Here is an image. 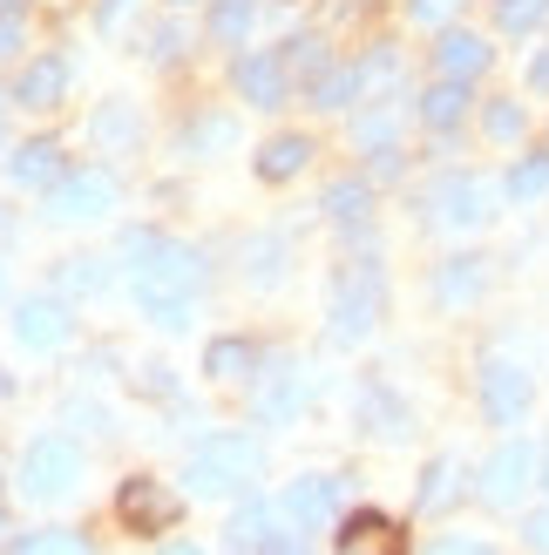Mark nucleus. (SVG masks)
<instances>
[{
  "mask_svg": "<svg viewBox=\"0 0 549 555\" xmlns=\"http://www.w3.org/2000/svg\"><path fill=\"white\" fill-rule=\"evenodd\" d=\"M414 108H421V122H427V129H442V135H448V129H461V116H469V81L442 75Z\"/></svg>",
  "mask_w": 549,
  "mask_h": 555,
  "instance_id": "nucleus-23",
  "label": "nucleus"
},
{
  "mask_svg": "<svg viewBox=\"0 0 549 555\" xmlns=\"http://www.w3.org/2000/svg\"><path fill=\"white\" fill-rule=\"evenodd\" d=\"M265 475V448L252 434H204L183 461V481L197 502H225V494H252V481Z\"/></svg>",
  "mask_w": 549,
  "mask_h": 555,
  "instance_id": "nucleus-2",
  "label": "nucleus"
},
{
  "mask_svg": "<svg viewBox=\"0 0 549 555\" xmlns=\"http://www.w3.org/2000/svg\"><path fill=\"white\" fill-rule=\"evenodd\" d=\"M306 95H312V108H353V102H360V68H353V62H333Z\"/></svg>",
  "mask_w": 549,
  "mask_h": 555,
  "instance_id": "nucleus-28",
  "label": "nucleus"
},
{
  "mask_svg": "<svg viewBox=\"0 0 549 555\" xmlns=\"http://www.w3.org/2000/svg\"><path fill=\"white\" fill-rule=\"evenodd\" d=\"M523 542H529L536 555H549V508H536V515L523 521Z\"/></svg>",
  "mask_w": 549,
  "mask_h": 555,
  "instance_id": "nucleus-45",
  "label": "nucleus"
},
{
  "mask_svg": "<svg viewBox=\"0 0 549 555\" xmlns=\"http://www.w3.org/2000/svg\"><path fill=\"white\" fill-rule=\"evenodd\" d=\"M116 197H123V183L108 177V170H68L62 183L48 190V224H102L108 210H116Z\"/></svg>",
  "mask_w": 549,
  "mask_h": 555,
  "instance_id": "nucleus-7",
  "label": "nucleus"
},
{
  "mask_svg": "<svg viewBox=\"0 0 549 555\" xmlns=\"http://www.w3.org/2000/svg\"><path fill=\"white\" fill-rule=\"evenodd\" d=\"M170 8H197V0H170Z\"/></svg>",
  "mask_w": 549,
  "mask_h": 555,
  "instance_id": "nucleus-51",
  "label": "nucleus"
},
{
  "mask_svg": "<svg viewBox=\"0 0 549 555\" xmlns=\"http://www.w3.org/2000/svg\"><path fill=\"white\" fill-rule=\"evenodd\" d=\"M455 494H461V454H434L421 488H414V515H442Z\"/></svg>",
  "mask_w": 549,
  "mask_h": 555,
  "instance_id": "nucleus-21",
  "label": "nucleus"
},
{
  "mask_svg": "<svg viewBox=\"0 0 549 555\" xmlns=\"http://www.w3.org/2000/svg\"><path fill=\"white\" fill-rule=\"evenodd\" d=\"M542 488H549V448H542Z\"/></svg>",
  "mask_w": 549,
  "mask_h": 555,
  "instance_id": "nucleus-49",
  "label": "nucleus"
},
{
  "mask_svg": "<svg viewBox=\"0 0 549 555\" xmlns=\"http://www.w3.org/2000/svg\"><path fill=\"white\" fill-rule=\"evenodd\" d=\"M306 406V366H271V373H258V421H271V427H285L292 413Z\"/></svg>",
  "mask_w": 549,
  "mask_h": 555,
  "instance_id": "nucleus-16",
  "label": "nucleus"
},
{
  "mask_svg": "<svg viewBox=\"0 0 549 555\" xmlns=\"http://www.w3.org/2000/svg\"><path fill=\"white\" fill-rule=\"evenodd\" d=\"M21 48H27V27H21V14H0V62H14Z\"/></svg>",
  "mask_w": 549,
  "mask_h": 555,
  "instance_id": "nucleus-43",
  "label": "nucleus"
},
{
  "mask_svg": "<svg viewBox=\"0 0 549 555\" xmlns=\"http://www.w3.org/2000/svg\"><path fill=\"white\" fill-rule=\"evenodd\" d=\"M461 14V0H407V21L414 27H448Z\"/></svg>",
  "mask_w": 549,
  "mask_h": 555,
  "instance_id": "nucleus-39",
  "label": "nucleus"
},
{
  "mask_svg": "<svg viewBox=\"0 0 549 555\" xmlns=\"http://www.w3.org/2000/svg\"><path fill=\"white\" fill-rule=\"evenodd\" d=\"M529 89H536V95H549V48H542L536 62H529Z\"/></svg>",
  "mask_w": 549,
  "mask_h": 555,
  "instance_id": "nucleus-46",
  "label": "nucleus"
},
{
  "mask_svg": "<svg viewBox=\"0 0 549 555\" xmlns=\"http://www.w3.org/2000/svg\"><path fill=\"white\" fill-rule=\"evenodd\" d=\"M482 129H488V143H523V129H529V116H523V102H488V116H482Z\"/></svg>",
  "mask_w": 549,
  "mask_h": 555,
  "instance_id": "nucleus-36",
  "label": "nucleus"
},
{
  "mask_svg": "<svg viewBox=\"0 0 549 555\" xmlns=\"http://www.w3.org/2000/svg\"><path fill=\"white\" fill-rule=\"evenodd\" d=\"M81 488V448L68 434H41L27 440L21 454V494L27 502H68V494Z\"/></svg>",
  "mask_w": 549,
  "mask_h": 555,
  "instance_id": "nucleus-4",
  "label": "nucleus"
},
{
  "mask_svg": "<svg viewBox=\"0 0 549 555\" xmlns=\"http://www.w3.org/2000/svg\"><path fill=\"white\" fill-rule=\"evenodd\" d=\"M421 555H496V548L475 542V535H442V542H427Z\"/></svg>",
  "mask_w": 549,
  "mask_h": 555,
  "instance_id": "nucleus-42",
  "label": "nucleus"
},
{
  "mask_svg": "<svg viewBox=\"0 0 549 555\" xmlns=\"http://www.w3.org/2000/svg\"><path fill=\"white\" fill-rule=\"evenodd\" d=\"M549 21V0H496V27L502 35H536Z\"/></svg>",
  "mask_w": 549,
  "mask_h": 555,
  "instance_id": "nucleus-35",
  "label": "nucleus"
},
{
  "mask_svg": "<svg viewBox=\"0 0 549 555\" xmlns=\"http://www.w3.org/2000/svg\"><path fill=\"white\" fill-rule=\"evenodd\" d=\"M340 555H407V535H400V521L394 515H380V508H353L340 515Z\"/></svg>",
  "mask_w": 549,
  "mask_h": 555,
  "instance_id": "nucleus-14",
  "label": "nucleus"
},
{
  "mask_svg": "<svg viewBox=\"0 0 549 555\" xmlns=\"http://www.w3.org/2000/svg\"><path fill=\"white\" fill-rule=\"evenodd\" d=\"M231 555H252V548H231Z\"/></svg>",
  "mask_w": 549,
  "mask_h": 555,
  "instance_id": "nucleus-52",
  "label": "nucleus"
},
{
  "mask_svg": "<svg viewBox=\"0 0 549 555\" xmlns=\"http://www.w3.org/2000/svg\"><path fill=\"white\" fill-rule=\"evenodd\" d=\"M204 373H210L217 386L258 379V346H252V339H238V332H225V339H210V346H204Z\"/></svg>",
  "mask_w": 549,
  "mask_h": 555,
  "instance_id": "nucleus-20",
  "label": "nucleus"
},
{
  "mask_svg": "<svg viewBox=\"0 0 549 555\" xmlns=\"http://www.w3.org/2000/svg\"><path fill=\"white\" fill-rule=\"evenodd\" d=\"M496 197H509V190L455 170V177H442V183L421 197V210H427V224H442V231H482L488 217H496Z\"/></svg>",
  "mask_w": 549,
  "mask_h": 555,
  "instance_id": "nucleus-6",
  "label": "nucleus"
},
{
  "mask_svg": "<svg viewBox=\"0 0 549 555\" xmlns=\"http://www.w3.org/2000/svg\"><path fill=\"white\" fill-rule=\"evenodd\" d=\"M319 210L333 217L340 231H367V224H373V183H367V177H340V183H325Z\"/></svg>",
  "mask_w": 549,
  "mask_h": 555,
  "instance_id": "nucleus-19",
  "label": "nucleus"
},
{
  "mask_svg": "<svg viewBox=\"0 0 549 555\" xmlns=\"http://www.w3.org/2000/svg\"><path fill=\"white\" fill-rule=\"evenodd\" d=\"M156 555H204V548H190V542H170V548H156Z\"/></svg>",
  "mask_w": 549,
  "mask_h": 555,
  "instance_id": "nucleus-47",
  "label": "nucleus"
},
{
  "mask_svg": "<svg viewBox=\"0 0 549 555\" xmlns=\"http://www.w3.org/2000/svg\"><path fill=\"white\" fill-rule=\"evenodd\" d=\"M27 8V0H0V14H21Z\"/></svg>",
  "mask_w": 549,
  "mask_h": 555,
  "instance_id": "nucleus-48",
  "label": "nucleus"
},
{
  "mask_svg": "<svg viewBox=\"0 0 549 555\" xmlns=\"http://www.w3.org/2000/svg\"><path fill=\"white\" fill-rule=\"evenodd\" d=\"M360 68V102L373 95V89H394V75H400V62H394V48H373L367 62H353Z\"/></svg>",
  "mask_w": 549,
  "mask_h": 555,
  "instance_id": "nucleus-37",
  "label": "nucleus"
},
{
  "mask_svg": "<svg viewBox=\"0 0 549 555\" xmlns=\"http://www.w3.org/2000/svg\"><path fill=\"white\" fill-rule=\"evenodd\" d=\"M8 177H14L21 190H54V183L68 177L62 143H54V135H35V143H21V150L8 156Z\"/></svg>",
  "mask_w": 549,
  "mask_h": 555,
  "instance_id": "nucleus-17",
  "label": "nucleus"
},
{
  "mask_svg": "<svg viewBox=\"0 0 549 555\" xmlns=\"http://www.w3.org/2000/svg\"><path fill=\"white\" fill-rule=\"evenodd\" d=\"M306 163H312V143H306V135H271V143L258 150V177H265V183H292Z\"/></svg>",
  "mask_w": 549,
  "mask_h": 555,
  "instance_id": "nucleus-24",
  "label": "nucleus"
},
{
  "mask_svg": "<svg viewBox=\"0 0 549 555\" xmlns=\"http://www.w3.org/2000/svg\"><path fill=\"white\" fill-rule=\"evenodd\" d=\"M482 285H488V258H448L434 271V298L442 305H475Z\"/></svg>",
  "mask_w": 549,
  "mask_h": 555,
  "instance_id": "nucleus-22",
  "label": "nucleus"
},
{
  "mask_svg": "<svg viewBox=\"0 0 549 555\" xmlns=\"http://www.w3.org/2000/svg\"><path fill=\"white\" fill-rule=\"evenodd\" d=\"M258 555H306V529H292V521L279 515V529L258 542Z\"/></svg>",
  "mask_w": 549,
  "mask_h": 555,
  "instance_id": "nucleus-40",
  "label": "nucleus"
},
{
  "mask_svg": "<svg viewBox=\"0 0 549 555\" xmlns=\"http://www.w3.org/2000/svg\"><path fill=\"white\" fill-rule=\"evenodd\" d=\"M177 48H183V35H177V27H156V35H150V62H177Z\"/></svg>",
  "mask_w": 549,
  "mask_h": 555,
  "instance_id": "nucleus-44",
  "label": "nucleus"
},
{
  "mask_svg": "<svg viewBox=\"0 0 549 555\" xmlns=\"http://www.w3.org/2000/svg\"><path fill=\"white\" fill-rule=\"evenodd\" d=\"M8 555H95V542L75 529H27L8 542Z\"/></svg>",
  "mask_w": 549,
  "mask_h": 555,
  "instance_id": "nucleus-26",
  "label": "nucleus"
},
{
  "mask_svg": "<svg viewBox=\"0 0 549 555\" xmlns=\"http://www.w3.org/2000/svg\"><path fill=\"white\" fill-rule=\"evenodd\" d=\"M380 319H387V271L380 258H353L325 298V332H333V346H360Z\"/></svg>",
  "mask_w": 549,
  "mask_h": 555,
  "instance_id": "nucleus-3",
  "label": "nucleus"
},
{
  "mask_svg": "<svg viewBox=\"0 0 549 555\" xmlns=\"http://www.w3.org/2000/svg\"><path fill=\"white\" fill-rule=\"evenodd\" d=\"M340 475H298V481H285V494H279V515L292 521V529H325V521L340 515Z\"/></svg>",
  "mask_w": 549,
  "mask_h": 555,
  "instance_id": "nucleus-10",
  "label": "nucleus"
},
{
  "mask_svg": "<svg viewBox=\"0 0 549 555\" xmlns=\"http://www.w3.org/2000/svg\"><path fill=\"white\" fill-rule=\"evenodd\" d=\"M68 332H75V319H68L62 298H21V305H14V339H21L27 352H62Z\"/></svg>",
  "mask_w": 549,
  "mask_h": 555,
  "instance_id": "nucleus-12",
  "label": "nucleus"
},
{
  "mask_svg": "<svg viewBox=\"0 0 549 555\" xmlns=\"http://www.w3.org/2000/svg\"><path fill=\"white\" fill-rule=\"evenodd\" d=\"M231 143H238V122L231 116H204V122L183 129V156H217V150H231Z\"/></svg>",
  "mask_w": 549,
  "mask_h": 555,
  "instance_id": "nucleus-33",
  "label": "nucleus"
},
{
  "mask_svg": "<svg viewBox=\"0 0 549 555\" xmlns=\"http://www.w3.org/2000/svg\"><path fill=\"white\" fill-rule=\"evenodd\" d=\"M509 204H536V197H549V150H529L523 163L509 170Z\"/></svg>",
  "mask_w": 549,
  "mask_h": 555,
  "instance_id": "nucleus-31",
  "label": "nucleus"
},
{
  "mask_svg": "<svg viewBox=\"0 0 549 555\" xmlns=\"http://www.w3.org/2000/svg\"><path fill=\"white\" fill-rule=\"evenodd\" d=\"M529 488H542V448L536 440H502V448L482 461V475H475V494L488 508H515Z\"/></svg>",
  "mask_w": 549,
  "mask_h": 555,
  "instance_id": "nucleus-5",
  "label": "nucleus"
},
{
  "mask_svg": "<svg viewBox=\"0 0 549 555\" xmlns=\"http://www.w3.org/2000/svg\"><path fill=\"white\" fill-rule=\"evenodd\" d=\"M116 515H123L129 535H170L183 521V494L170 481H156V475H129L116 488Z\"/></svg>",
  "mask_w": 549,
  "mask_h": 555,
  "instance_id": "nucleus-8",
  "label": "nucleus"
},
{
  "mask_svg": "<svg viewBox=\"0 0 549 555\" xmlns=\"http://www.w3.org/2000/svg\"><path fill=\"white\" fill-rule=\"evenodd\" d=\"M89 135H95L102 150H129V143H136V116H129L123 102H108V108H95V122H89Z\"/></svg>",
  "mask_w": 549,
  "mask_h": 555,
  "instance_id": "nucleus-34",
  "label": "nucleus"
},
{
  "mask_svg": "<svg viewBox=\"0 0 549 555\" xmlns=\"http://www.w3.org/2000/svg\"><path fill=\"white\" fill-rule=\"evenodd\" d=\"M0 298H8V271H0Z\"/></svg>",
  "mask_w": 549,
  "mask_h": 555,
  "instance_id": "nucleus-50",
  "label": "nucleus"
},
{
  "mask_svg": "<svg viewBox=\"0 0 549 555\" xmlns=\"http://www.w3.org/2000/svg\"><path fill=\"white\" fill-rule=\"evenodd\" d=\"M231 81H238V95L252 102V108H285V95H292V75H285V54H279V48L238 54Z\"/></svg>",
  "mask_w": 549,
  "mask_h": 555,
  "instance_id": "nucleus-11",
  "label": "nucleus"
},
{
  "mask_svg": "<svg viewBox=\"0 0 549 555\" xmlns=\"http://www.w3.org/2000/svg\"><path fill=\"white\" fill-rule=\"evenodd\" d=\"M271 529H279V508L258 502V494H244V508L231 515V529H225V535H231V548H252V555H258V542H265Z\"/></svg>",
  "mask_w": 549,
  "mask_h": 555,
  "instance_id": "nucleus-25",
  "label": "nucleus"
},
{
  "mask_svg": "<svg viewBox=\"0 0 549 555\" xmlns=\"http://www.w3.org/2000/svg\"><path fill=\"white\" fill-rule=\"evenodd\" d=\"M279 54H285V75H292V81H306V89H312L325 68H333V54H325V41H319V35H298V41H285Z\"/></svg>",
  "mask_w": 549,
  "mask_h": 555,
  "instance_id": "nucleus-30",
  "label": "nucleus"
},
{
  "mask_svg": "<svg viewBox=\"0 0 549 555\" xmlns=\"http://www.w3.org/2000/svg\"><path fill=\"white\" fill-rule=\"evenodd\" d=\"M353 413H360V427H367L373 440H407V434H414V413H407V400L394 393L387 379H360Z\"/></svg>",
  "mask_w": 549,
  "mask_h": 555,
  "instance_id": "nucleus-13",
  "label": "nucleus"
},
{
  "mask_svg": "<svg viewBox=\"0 0 549 555\" xmlns=\"http://www.w3.org/2000/svg\"><path fill=\"white\" fill-rule=\"evenodd\" d=\"M394 116H400V108L387 102V108H373V116H360V122H353V135L367 143V156H373V150H394Z\"/></svg>",
  "mask_w": 549,
  "mask_h": 555,
  "instance_id": "nucleus-38",
  "label": "nucleus"
},
{
  "mask_svg": "<svg viewBox=\"0 0 549 555\" xmlns=\"http://www.w3.org/2000/svg\"><path fill=\"white\" fill-rule=\"evenodd\" d=\"M129 14H136V0H95V27H102V35H123Z\"/></svg>",
  "mask_w": 549,
  "mask_h": 555,
  "instance_id": "nucleus-41",
  "label": "nucleus"
},
{
  "mask_svg": "<svg viewBox=\"0 0 549 555\" xmlns=\"http://www.w3.org/2000/svg\"><path fill=\"white\" fill-rule=\"evenodd\" d=\"M62 95H68V62L62 54H35V62H27L21 75H14V102L21 108H62Z\"/></svg>",
  "mask_w": 549,
  "mask_h": 555,
  "instance_id": "nucleus-15",
  "label": "nucleus"
},
{
  "mask_svg": "<svg viewBox=\"0 0 549 555\" xmlns=\"http://www.w3.org/2000/svg\"><path fill=\"white\" fill-rule=\"evenodd\" d=\"M475 393H482L488 427H523V413H529V400H536V386H529L523 366H509V359H482Z\"/></svg>",
  "mask_w": 549,
  "mask_h": 555,
  "instance_id": "nucleus-9",
  "label": "nucleus"
},
{
  "mask_svg": "<svg viewBox=\"0 0 549 555\" xmlns=\"http://www.w3.org/2000/svg\"><path fill=\"white\" fill-rule=\"evenodd\" d=\"M129 258V285H136V312H143L156 332H190V298H197V251L163 231H129L123 237Z\"/></svg>",
  "mask_w": 549,
  "mask_h": 555,
  "instance_id": "nucleus-1",
  "label": "nucleus"
},
{
  "mask_svg": "<svg viewBox=\"0 0 549 555\" xmlns=\"http://www.w3.org/2000/svg\"><path fill=\"white\" fill-rule=\"evenodd\" d=\"M102 285H108V258H62V271H54L62 298H95Z\"/></svg>",
  "mask_w": 549,
  "mask_h": 555,
  "instance_id": "nucleus-29",
  "label": "nucleus"
},
{
  "mask_svg": "<svg viewBox=\"0 0 549 555\" xmlns=\"http://www.w3.org/2000/svg\"><path fill=\"white\" fill-rule=\"evenodd\" d=\"M252 27H258V0H210V41L238 48Z\"/></svg>",
  "mask_w": 549,
  "mask_h": 555,
  "instance_id": "nucleus-27",
  "label": "nucleus"
},
{
  "mask_svg": "<svg viewBox=\"0 0 549 555\" xmlns=\"http://www.w3.org/2000/svg\"><path fill=\"white\" fill-rule=\"evenodd\" d=\"M488 62H496V48H488L482 35H469V27H448V35L434 41V68L455 75V81H475Z\"/></svg>",
  "mask_w": 549,
  "mask_h": 555,
  "instance_id": "nucleus-18",
  "label": "nucleus"
},
{
  "mask_svg": "<svg viewBox=\"0 0 549 555\" xmlns=\"http://www.w3.org/2000/svg\"><path fill=\"white\" fill-rule=\"evenodd\" d=\"M244 278H252V285H279L285 278V237H252L244 244Z\"/></svg>",
  "mask_w": 549,
  "mask_h": 555,
  "instance_id": "nucleus-32",
  "label": "nucleus"
}]
</instances>
